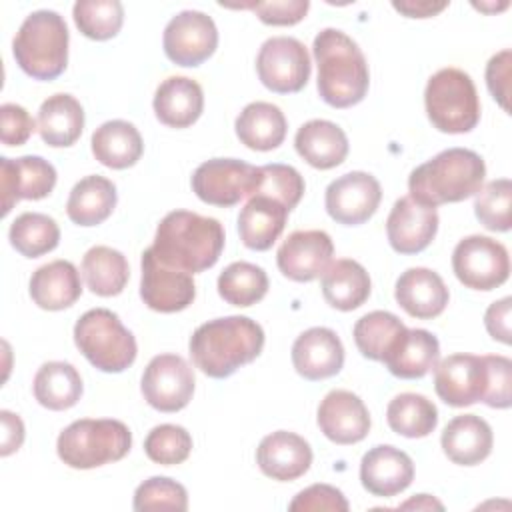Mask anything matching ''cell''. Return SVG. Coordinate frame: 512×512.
Returning a JSON list of instances; mask_svg holds the SVG:
<instances>
[{"mask_svg": "<svg viewBox=\"0 0 512 512\" xmlns=\"http://www.w3.org/2000/svg\"><path fill=\"white\" fill-rule=\"evenodd\" d=\"M294 148L312 168L330 170L348 156V138L344 130L330 120H308L294 136Z\"/></svg>", "mask_w": 512, "mask_h": 512, "instance_id": "83f0119b", "label": "cell"}, {"mask_svg": "<svg viewBox=\"0 0 512 512\" xmlns=\"http://www.w3.org/2000/svg\"><path fill=\"white\" fill-rule=\"evenodd\" d=\"M440 358L438 338L424 328H408L398 346L386 356L388 372L402 380L426 376Z\"/></svg>", "mask_w": 512, "mask_h": 512, "instance_id": "836d02e7", "label": "cell"}, {"mask_svg": "<svg viewBox=\"0 0 512 512\" xmlns=\"http://www.w3.org/2000/svg\"><path fill=\"white\" fill-rule=\"evenodd\" d=\"M74 344L94 368L108 374L124 372L138 354L134 334L108 308H92L78 318Z\"/></svg>", "mask_w": 512, "mask_h": 512, "instance_id": "52a82bcc", "label": "cell"}, {"mask_svg": "<svg viewBox=\"0 0 512 512\" xmlns=\"http://www.w3.org/2000/svg\"><path fill=\"white\" fill-rule=\"evenodd\" d=\"M164 54L178 66H200L218 46L214 20L198 10H182L170 18L162 36Z\"/></svg>", "mask_w": 512, "mask_h": 512, "instance_id": "4fadbf2b", "label": "cell"}, {"mask_svg": "<svg viewBox=\"0 0 512 512\" xmlns=\"http://www.w3.org/2000/svg\"><path fill=\"white\" fill-rule=\"evenodd\" d=\"M240 8H250L264 24L292 26L306 16L310 2L308 0H272V2L240 4Z\"/></svg>", "mask_w": 512, "mask_h": 512, "instance_id": "681fc988", "label": "cell"}, {"mask_svg": "<svg viewBox=\"0 0 512 512\" xmlns=\"http://www.w3.org/2000/svg\"><path fill=\"white\" fill-rule=\"evenodd\" d=\"M424 106L432 126L446 134H464L480 120V100L472 78L460 68H442L428 78Z\"/></svg>", "mask_w": 512, "mask_h": 512, "instance_id": "ba28073f", "label": "cell"}, {"mask_svg": "<svg viewBox=\"0 0 512 512\" xmlns=\"http://www.w3.org/2000/svg\"><path fill=\"white\" fill-rule=\"evenodd\" d=\"M84 130V110L72 94H52L38 110L40 138L52 148L72 146Z\"/></svg>", "mask_w": 512, "mask_h": 512, "instance_id": "d6a6232c", "label": "cell"}, {"mask_svg": "<svg viewBox=\"0 0 512 512\" xmlns=\"http://www.w3.org/2000/svg\"><path fill=\"white\" fill-rule=\"evenodd\" d=\"M398 508H424V510H430V508H436V510H442L444 506H442V502H438L436 498H432V496H428V494H418L416 498H412V500H406L404 504H400Z\"/></svg>", "mask_w": 512, "mask_h": 512, "instance_id": "9f6ffc18", "label": "cell"}, {"mask_svg": "<svg viewBox=\"0 0 512 512\" xmlns=\"http://www.w3.org/2000/svg\"><path fill=\"white\" fill-rule=\"evenodd\" d=\"M394 298L412 318L430 320L444 312L450 294L438 272L430 268H408L396 280Z\"/></svg>", "mask_w": 512, "mask_h": 512, "instance_id": "cb8c5ba5", "label": "cell"}, {"mask_svg": "<svg viewBox=\"0 0 512 512\" xmlns=\"http://www.w3.org/2000/svg\"><path fill=\"white\" fill-rule=\"evenodd\" d=\"M414 480L412 458L390 444L370 448L360 462V482L372 494L390 498L404 492Z\"/></svg>", "mask_w": 512, "mask_h": 512, "instance_id": "44dd1931", "label": "cell"}, {"mask_svg": "<svg viewBox=\"0 0 512 512\" xmlns=\"http://www.w3.org/2000/svg\"><path fill=\"white\" fill-rule=\"evenodd\" d=\"M372 290L370 276L366 268L350 258H340L330 262L322 274V296L324 300L342 312L360 308Z\"/></svg>", "mask_w": 512, "mask_h": 512, "instance_id": "1f68e13d", "label": "cell"}, {"mask_svg": "<svg viewBox=\"0 0 512 512\" xmlns=\"http://www.w3.org/2000/svg\"><path fill=\"white\" fill-rule=\"evenodd\" d=\"M0 418H2V450H0V454L8 456L22 446L24 424H22L20 416L10 410H2Z\"/></svg>", "mask_w": 512, "mask_h": 512, "instance_id": "db71d44e", "label": "cell"}, {"mask_svg": "<svg viewBox=\"0 0 512 512\" xmlns=\"http://www.w3.org/2000/svg\"><path fill=\"white\" fill-rule=\"evenodd\" d=\"M90 144L94 158L102 166L114 170L134 166L144 152V142L138 128L126 120L104 122L94 130Z\"/></svg>", "mask_w": 512, "mask_h": 512, "instance_id": "f546056e", "label": "cell"}, {"mask_svg": "<svg viewBox=\"0 0 512 512\" xmlns=\"http://www.w3.org/2000/svg\"><path fill=\"white\" fill-rule=\"evenodd\" d=\"M56 186V168L42 156L0 158L2 216L20 200L46 198Z\"/></svg>", "mask_w": 512, "mask_h": 512, "instance_id": "ac0fdd59", "label": "cell"}, {"mask_svg": "<svg viewBox=\"0 0 512 512\" xmlns=\"http://www.w3.org/2000/svg\"><path fill=\"white\" fill-rule=\"evenodd\" d=\"M140 298L150 310L172 314L188 308L196 298L192 274L162 264L150 248L142 252Z\"/></svg>", "mask_w": 512, "mask_h": 512, "instance_id": "2e32d148", "label": "cell"}, {"mask_svg": "<svg viewBox=\"0 0 512 512\" xmlns=\"http://www.w3.org/2000/svg\"><path fill=\"white\" fill-rule=\"evenodd\" d=\"M434 390L438 398L452 408L484 402L488 392V366L484 356H446L434 366Z\"/></svg>", "mask_w": 512, "mask_h": 512, "instance_id": "5bb4252c", "label": "cell"}, {"mask_svg": "<svg viewBox=\"0 0 512 512\" xmlns=\"http://www.w3.org/2000/svg\"><path fill=\"white\" fill-rule=\"evenodd\" d=\"M82 296V280L68 260H52L34 270L30 278V298L42 310L70 308Z\"/></svg>", "mask_w": 512, "mask_h": 512, "instance_id": "f1b7e54d", "label": "cell"}, {"mask_svg": "<svg viewBox=\"0 0 512 512\" xmlns=\"http://www.w3.org/2000/svg\"><path fill=\"white\" fill-rule=\"evenodd\" d=\"M82 276L92 294L116 296L130 278L128 260L110 246H92L82 258Z\"/></svg>", "mask_w": 512, "mask_h": 512, "instance_id": "74e56055", "label": "cell"}, {"mask_svg": "<svg viewBox=\"0 0 512 512\" xmlns=\"http://www.w3.org/2000/svg\"><path fill=\"white\" fill-rule=\"evenodd\" d=\"M152 106L162 124L170 128H188L204 110V92L192 78L170 76L156 88Z\"/></svg>", "mask_w": 512, "mask_h": 512, "instance_id": "4316f807", "label": "cell"}, {"mask_svg": "<svg viewBox=\"0 0 512 512\" xmlns=\"http://www.w3.org/2000/svg\"><path fill=\"white\" fill-rule=\"evenodd\" d=\"M188 348L194 366L206 376L220 380L260 356L264 330L248 316L214 318L194 330Z\"/></svg>", "mask_w": 512, "mask_h": 512, "instance_id": "6da1fadb", "label": "cell"}, {"mask_svg": "<svg viewBox=\"0 0 512 512\" xmlns=\"http://www.w3.org/2000/svg\"><path fill=\"white\" fill-rule=\"evenodd\" d=\"M486 164L474 150L448 148L410 172L408 190L416 202L436 208L476 196L484 184Z\"/></svg>", "mask_w": 512, "mask_h": 512, "instance_id": "277c9868", "label": "cell"}, {"mask_svg": "<svg viewBox=\"0 0 512 512\" xmlns=\"http://www.w3.org/2000/svg\"><path fill=\"white\" fill-rule=\"evenodd\" d=\"M292 364L302 378L312 382L336 376L344 366V346L334 330L308 328L292 344Z\"/></svg>", "mask_w": 512, "mask_h": 512, "instance_id": "7402d4cb", "label": "cell"}, {"mask_svg": "<svg viewBox=\"0 0 512 512\" xmlns=\"http://www.w3.org/2000/svg\"><path fill=\"white\" fill-rule=\"evenodd\" d=\"M452 270L466 288L494 290L510 276L508 250L490 236H466L452 252Z\"/></svg>", "mask_w": 512, "mask_h": 512, "instance_id": "9c48e42d", "label": "cell"}, {"mask_svg": "<svg viewBox=\"0 0 512 512\" xmlns=\"http://www.w3.org/2000/svg\"><path fill=\"white\" fill-rule=\"evenodd\" d=\"M132 446V432L120 420L82 418L66 426L58 440V458L76 470H90L122 460Z\"/></svg>", "mask_w": 512, "mask_h": 512, "instance_id": "8992f818", "label": "cell"}, {"mask_svg": "<svg viewBox=\"0 0 512 512\" xmlns=\"http://www.w3.org/2000/svg\"><path fill=\"white\" fill-rule=\"evenodd\" d=\"M440 444L448 460L454 464L476 466L490 456L494 436L484 418L476 414H462L446 424Z\"/></svg>", "mask_w": 512, "mask_h": 512, "instance_id": "d4e9b609", "label": "cell"}, {"mask_svg": "<svg viewBox=\"0 0 512 512\" xmlns=\"http://www.w3.org/2000/svg\"><path fill=\"white\" fill-rule=\"evenodd\" d=\"M288 214L290 210L270 196H250L238 216V234L242 244L258 252L272 248L286 226Z\"/></svg>", "mask_w": 512, "mask_h": 512, "instance_id": "484cf974", "label": "cell"}, {"mask_svg": "<svg viewBox=\"0 0 512 512\" xmlns=\"http://www.w3.org/2000/svg\"><path fill=\"white\" fill-rule=\"evenodd\" d=\"M36 124L26 108L6 102L0 106V140L6 146H22L28 142Z\"/></svg>", "mask_w": 512, "mask_h": 512, "instance_id": "f907efd6", "label": "cell"}, {"mask_svg": "<svg viewBox=\"0 0 512 512\" xmlns=\"http://www.w3.org/2000/svg\"><path fill=\"white\" fill-rule=\"evenodd\" d=\"M194 370L178 354H158L144 368L140 390L158 412H178L194 394Z\"/></svg>", "mask_w": 512, "mask_h": 512, "instance_id": "7c38bea8", "label": "cell"}, {"mask_svg": "<svg viewBox=\"0 0 512 512\" xmlns=\"http://www.w3.org/2000/svg\"><path fill=\"white\" fill-rule=\"evenodd\" d=\"M382 200L380 182L368 172H348L326 188L324 206L332 220L344 226L364 224L374 216Z\"/></svg>", "mask_w": 512, "mask_h": 512, "instance_id": "9a60e30c", "label": "cell"}, {"mask_svg": "<svg viewBox=\"0 0 512 512\" xmlns=\"http://www.w3.org/2000/svg\"><path fill=\"white\" fill-rule=\"evenodd\" d=\"M150 250L170 268L188 274L204 272L218 262L224 250V228L216 218L172 210L160 220Z\"/></svg>", "mask_w": 512, "mask_h": 512, "instance_id": "7a4b0ae2", "label": "cell"}, {"mask_svg": "<svg viewBox=\"0 0 512 512\" xmlns=\"http://www.w3.org/2000/svg\"><path fill=\"white\" fill-rule=\"evenodd\" d=\"M510 204H512V182L498 178L488 182L474 200V214L478 222L492 232L510 230Z\"/></svg>", "mask_w": 512, "mask_h": 512, "instance_id": "ee69618b", "label": "cell"}, {"mask_svg": "<svg viewBox=\"0 0 512 512\" xmlns=\"http://www.w3.org/2000/svg\"><path fill=\"white\" fill-rule=\"evenodd\" d=\"M510 306H512V298L506 296L498 302H492L484 314V326L488 330V334L502 342V344H510Z\"/></svg>", "mask_w": 512, "mask_h": 512, "instance_id": "f5cc1de1", "label": "cell"}, {"mask_svg": "<svg viewBox=\"0 0 512 512\" xmlns=\"http://www.w3.org/2000/svg\"><path fill=\"white\" fill-rule=\"evenodd\" d=\"M76 28L90 40L114 38L124 22V8L118 0H78L72 8Z\"/></svg>", "mask_w": 512, "mask_h": 512, "instance_id": "b9f144b4", "label": "cell"}, {"mask_svg": "<svg viewBox=\"0 0 512 512\" xmlns=\"http://www.w3.org/2000/svg\"><path fill=\"white\" fill-rule=\"evenodd\" d=\"M68 26L54 10H36L24 18L14 42L16 64L34 80H54L68 64Z\"/></svg>", "mask_w": 512, "mask_h": 512, "instance_id": "5b68a950", "label": "cell"}, {"mask_svg": "<svg viewBox=\"0 0 512 512\" xmlns=\"http://www.w3.org/2000/svg\"><path fill=\"white\" fill-rule=\"evenodd\" d=\"M268 292L266 272L250 262H232L218 276V294L232 306H252Z\"/></svg>", "mask_w": 512, "mask_h": 512, "instance_id": "60d3db41", "label": "cell"}, {"mask_svg": "<svg viewBox=\"0 0 512 512\" xmlns=\"http://www.w3.org/2000/svg\"><path fill=\"white\" fill-rule=\"evenodd\" d=\"M132 508L138 512L144 510H180L188 508V492L186 488L166 476H152L144 480L136 492Z\"/></svg>", "mask_w": 512, "mask_h": 512, "instance_id": "bcb514c9", "label": "cell"}, {"mask_svg": "<svg viewBox=\"0 0 512 512\" xmlns=\"http://www.w3.org/2000/svg\"><path fill=\"white\" fill-rule=\"evenodd\" d=\"M258 180V166L236 158H212L192 174L194 194L212 206L230 208L250 198Z\"/></svg>", "mask_w": 512, "mask_h": 512, "instance_id": "30bf717a", "label": "cell"}, {"mask_svg": "<svg viewBox=\"0 0 512 512\" xmlns=\"http://www.w3.org/2000/svg\"><path fill=\"white\" fill-rule=\"evenodd\" d=\"M488 366V392L484 404L490 408H510L512 404V362L506 356H484Z\"/></svg>", "mask_w": 512, "mask_h": 512, "instance_id": "c3c4849f", "label": "cell"}, {"mask_svg": "<svg viewBox=\"0 0 512 512\" xmlns=\"http://www.w3.org/2000/svg\"><path fill=\"white\" fill-rule=\"evenodd\" d=\"M304 178L302 174L288 164H264L258 166V180L254 194L270 196L278 202H282L288 210H294L304 196Z\"/></svg>", "mask_w": 512, "mask_h": 512, "instance_id": "7bdbcfd3", "label": "cell"}, {"mask_svg": "<svg viewBox=\"0 0 512 512\" xmlns=\"http://www.w3.org/2000/svg\"><path fill=\"white\" fill-rule=\"evenodd\" d=\"M320 432L334 444L348 446L364 440L370 432V414L360 396L350 390L328 392L316 414Z\"/></svg>", "mask_w": 512, "mask_h": 512, "instance_id": "d6986e66", "label": "cell"}, {"mask_svg": "<svg viewBox=\"0 0 512 512\" xmlns=\"http://www.w3.org/2000/svg\"><path fill=\"white\" fill-rule=\"evenodd\" d=\"M256 464L264 476L290 482L304 476L312 464L310 444L288 430H276L264 436L256 448Z\"/></svg>", "mask_w": 512, "mask_h": 512, "instance_id": "603a6c76", "label": "cell"}, {"mask_svg": "<svg viewBox=\"0 0 512 512\" xmlns=\"http://www.w3.org/2000/svg\"><path fill=\"white\" fill-rule=\"evenodd\" d=\"M292 512H310V510H336L346 512L350 508L342 490L330 484H312L300 490L294 500L288 504Z\"/></svg>", "mask_w": 512, "mask_h": 512, "instance_id": "7dc6e473", "label": "cell"}, {"mask_svg": "<svg viewBox=\"0 0 512 512\" xmlns=\"http://www.w3.org/2000/svg\"><path fill=\"white\" fill-rule=\"evenodd\" d=\"M118 194L112 180L90 174L74 184L66 202L68 218L78 226L102 224L116 208Z\"/></svg>", "mask_w": 512, "mask_h": 512, "instance_id": "e575fe53", "label": "cell"}, {"mask_svg": "<svg viewBox=\"0 0 512 512\" xmlns=\"http://www.w3.org/2000/svg\"><path fill=\"white\" fill-rule=\"evenodd\" d=\"M8 238L12 248L26 258L52 252L60 242V228L54 218L42 212H22L10 224Z\"/></svg>", "mask_w": 512, "mask_h": 512, "instance_id": "ab89813d", "label": "cell"}, {"mask_svg": "<svg viewBox=\"0 0 512 512\" xmlns=\"http://www.w3.org/2000/svg\"><path fill=\"white\" fill-rule=\"evenodd\" d=\"M146 456L162 466L182 464L192 452V436L178 424L154 426L144 440Z\"/></svg>", "mask_w": 512, "mask_h": 512, "instance_id": "f6af8a7d", "label": "cell"}, {"mask_svg": "<svg viewBox=\"0 0 512 512\" xmlns=\"http://www.w3.org/2000/svg\"><path fill=\"white\" fill-rule=\"evenodd\" d=\"M406 326L402 320L386 310H374L364 314L354 324V342L360 354L374 362H384L386 356L398 346L402 336L406 334Z\"/></svg>", "mask_w": 512, "mask_h": 512, "instance_id": "8d00e7d4", "label": "cell"}, {"mask_svg": "<svg viewBox=\"0 0 512 512\" xmlns=\"http://www.w3.org/2000/svg\"><path fill=\"white\" fill-rule=\"evenodd\" d=\"M436 232V208L424 206L410 196H402L394 202L386 220V236L392 250L398 254H418L430 246Z\"/></svg>", "mask_w": 512, "mask_h": 512, "instance_id": "ffe728a7", "label": "cell"}, {"mask_svg": "<svg viewBox=\"0 0 512 512\" xmlns=\"http://www.w3.org/2000/svg\"><path fill=\"white\" fill-rule=\"evenodd\" d=\"M512 52L506 48L498 54H494L488 64H486V86L494 100L504 108L510 110L508 106V96H510V62Z\"/></svg>", "mask_w": 512, "mask_h": 512, "instance_id": "816d5d0a", "label": "cell"}, {"mask_svg": "<svg viewBox=\"0 0 512 512\" xmlns=\"http://www.w3.org/2000/svg\"><path fill=\"white\" fill-rule=\"evenodd\" d=\"M394 10L402 12L404 16L408 18H430V16H436L438 12H442L448 2H414V0H408V2H394L392 4Z\"/></svg>", "mask_w": 512, "mask_h": 512, "instance_id": "11a10c76", "label": "cell"}, {"mask_svg": "<svg viewBox=\"0 0 512 512\" xmlns=\"http://www.w3.org/2000/svg\"><path fill=\"white\" fill-rule=\"evenodd\" d=\"M386 422L392 432L406 438H424L438 426V410L422 394L404 392L390 400Z\"/></svg>", "mask_w": 512, "mask_h": 512, "instance_id": "f35d334b", "label": "cell"}, {"mask_svg": "<svg viewBox=\"0 0 512 512\" xmlns=\"http://www.w3.org/2000/svg\"><path fill=\"white\" fill-rule=\"evenodd\" d=\"M32 390L40 406L60 412L72 408L80 400L82 378L72 364L52 360L38 368Z\"/></svg>", "mask_w": 512, "mask_h": 512, "instance_id": "d590c367", "label": "cell"}, {"mask_svg": "<svg viewBox=\"0 0 512 512\" xmlns=\"http://www.w3.org/2000/svg\"><path fill=\"white\" fill-rule=\"evenodd\" d=\"M310 70L306 46L292 36L268 38L256 56L260 82L276 94L300 92L310 80Z\"/></svg>", "mask_w": 512, "mask_h": 512, "instance_id": "8fae6325", "label": "cell"}, {"mask_svg": "<svg viewBox=\"0 0 512 512\" xmlns=\"http://www.w3.org/2000/svg\"><path fill=\"white\" fill-rule=\"evenodd\" d=\"M318 66L316 88L332 108H350L364 100L370 86L368 62L358 44L336 28H324L312 44Z\"/></svg>", "mask_w": 512, "mask_h": 512, "instance_id": "3957f363", "label": "cell"}, {"mask_svg": "<svg viewBox=\"0 0 512 512\" xmlns=\"http://www.w3.org/2000/svg\"><path fill=\"white\" fill-rule=\"evenodd\" d=\"M238 140L250 150L268 152L278 148L286 138V116L270 102H250L234 122Z\"/></svg>", "mask_w": 512, "mask_h": 512, "instance_id": "4dcf8cb0", "label": "cell"}, {"mask_svg": "<svg viewBox=\"0 0 512 512\" xmlns=\"http://www.w3.org/2000/svg\"><path fill=\"white\" fill-rule=\"evenodd\" d=\"M334 244L324 230H294L276 252L278 270L294 282H310L326 272Z\"/></svg>", "mask_w": 512, "mask_h": 512, "instance_id": "e0dca14e", "label": "cell"}]
</instances>
